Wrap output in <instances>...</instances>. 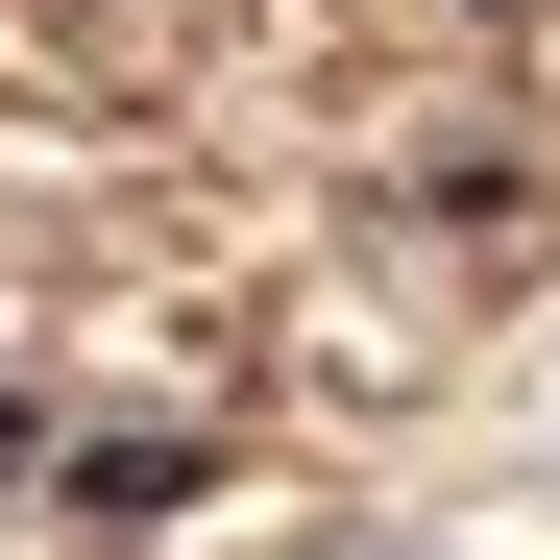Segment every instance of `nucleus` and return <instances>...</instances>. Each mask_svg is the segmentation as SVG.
<instances>
[]
</instances>
